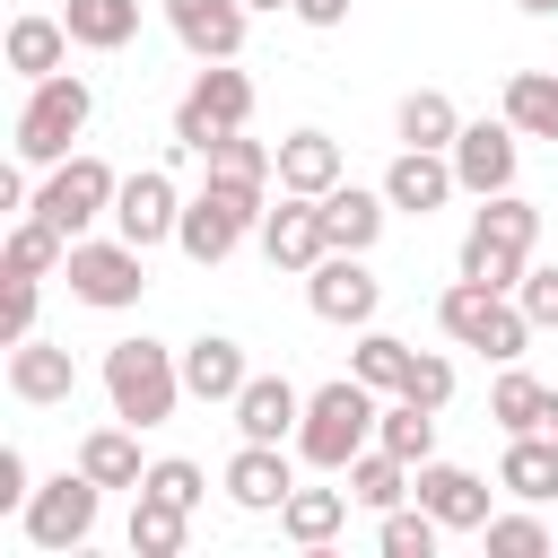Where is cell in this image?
<instances>
[{
    "instance_id": "obj_1",
    "label": "cell",
    "mask_w": 558,
    "mask_h": 558,
    "mask_svg": "<svg viewBox=\"0 0 558 558\" xmlns=\"http://www.w3.org/2000/svg\"><path fill=\"white\" fill-rule=\"evenodd\" d=\"M532 244H541V201H523V192H488V201L471 209V227H462L453 270L480 279V288H506V296H514V279L532 270Z\"/></svg>"
},
{
    "instance_id": "obj_2",
    "label": "cell",
    "mask_w": 558,
    "mask_h": 558,
    "mask_svg": "<svg viewBox=\"0 0 558 558\" xmlns=\"http://www.w3.org/2000/svg\"><path fill=\"white\" fill-rule=\"evenodd\" d=\"M96 384H105L113 418H131V427H166V418H174V401H183V349H166V340L131 331V340H113V349H105Z\"/></svg>"
},
{
    "instance_id": "obj_3",
    "label": "cell",
    "mask_w": 558,
    "mask_h": 558,
    "mask_svg": "<svg viewBox=\"0 0 558 558\" xmlns=\"http://www.w3.org/2000/svg\"><path fill=\"white\" fill-rule=\"evenodd\" d=\"M375 410H384V392H375V384L331 375L323 392H305V418H296V462H314V471H349V462L375 445Z\"/></svg>"
},
{
    "instance_id": "obj_4",
    "label": "cell",
    "mask_w": 558,
    "mask_h": 558,
    "mask_svg": "<svg viewBox=\"0 0 558 558\" xmlns=\"http://www.w3.org/2000/svg\"><path fill=\"white\" fill-rule=\"evenodd\" d=\"M96 122V87L78 78V70H52V78H35L26 87V105H17V131H9V148H17V166H61V157H78L70 140Z\"/></svg>"
},
{
    "instance_id": "obj_5",
    "label": "cell",
    "mask_w": 558,
    "mask_h": 558,
    "mask_svg": "<svg viewBox=\"0 0 558 558\" xmlns=\"http://www.w3.org/2000/svg\"><path fill=\"white\" fill-rule=\"evenodd\" d=\"M262 209H270V183H201L192 201H183V227H174V244H183V262H201V270H218L244 235H262Z\"/></svg>"
},
{
    "instance_id": "obj_6",
    "label": "cell",
    "mask_w": 558,
    "mask_h": 558,
    "mask_svg": "<svg viewBox=\"0 0 558 558\" xmlns=\"http://www.w3.org/2000/svg\"><path fill=\"white\" fill-rule=\"evenodd\" d=\"M61 279H70V296H78V305L122 314V305H140V296H148V253H140L131 235H78V244H70V262H61Z\"/></svg>"
},
{
    "instance_id": "obj_7",
    "label": "cell",
    "mask_w": 558,
    "mask_h": 558,
    "mask_svg": "<svg viewBox=\"0 0 558 558\" xmlns=\"http://www.w3.org/2000/svg\"><path fill=\"white\" fill-rule=\"evenodd\" d=\"M96 514H105V488H96L87 471L35 480V497L17 506V523H26V541H35L44 558H61V549H87V541H96Z\"/></svg>"
},
{
    "instance_id": "obj_8",
    "label": "cell",
    "mask_w": 558,
    "mask_h": 558,
    "mask_svg": "<svg viewBox=\"0 0 558 558\" xmlns=\"http://www.w3.org/2000/svg\"><path fill=\"white\" fill-rule=\"evenodd\" d=\"M113 192H122V174L105 166V157H61V166H44V183H35V218H52L70 244L96 227V218H113Z\"/></svg>"
},
{
    "instance_id": "obj_9",
    "label": "cell",
    "mask_w": 558,
    "mask_h": 558,
    "mask_svg": "<svg viewBox=\"0 0 558 558\" xmlns=\"http://www.w3.org/2000/svg\"><path fill=\"white\" fill-rule=\"evenodd\" d=\"M253 122V78L235 70V61H201V78L183 87V105H174V140L183 148H209V140H227V131H244Z\"/></svg>"
},
{
    "instance_id": "obj_10",
    "label": "cell",
    "mask_w": 558,
    "mask_h": 558,
    "mask_svg": "<svg viewBox=\"0 0 558 558\" xmlns=\"http://www.w3.org/2000/svg\"><path fill=\"white\" fill-rule=\"evenodd\" d=\"M174 227H183L174 174H166V166H131L122 192H113V235H131L140 253H157V244H174Z\"/></svg>"
},
{
    "instance_id": "obj_11",
    "label": "cell",
    "mask_w": 558,
    "mask_h": 558,
    "mask_svg": "<svg viewBox=\"0 0 558 558\" xmlns=\"http://www.w3.org/2000/svg\"><path fill=\"white\" fill-rule=\"evenodd\" d=\"M305 305H314L323 323H340V331H366L375 305H384V279L366 270V253H323V262L305 270Z\"/></svg>"
},
{
    "instance_id": "obj_12",
    "label": "cell",
    "mask_w": 558,
    "mask_h": 558,
    "mask_svg": "<svg viewBox=\"0 0 558 558\" xmlns=\"http://www.w3.org/2000/svg\"><path fill=\"white\" fill-rule=\"evenodd\" d=\"M453 157V183L471 192V201H488V192H514V166H523V131L497 113V122H462V140L445 148Z\"/></svg>"
},
{
    "instance_id": "obj_13",
    "label": "cell",
    "mask_w": 558,
    "mask_h": 558,
    "mask_svg": "<svg viewBox=\"0 0 558 558\" xmlns=\"http://www.w3.org/2000/svg\"><path fill=\"white\" fill-rule=\"evenodd\" d=\"M218 488H227V506H244V514H279L288 488H296V462H288V445H253V436H244V445L227 453Z\"/></svg>"
},
{
    "instance_id": "obj_14",
    "label": "cell",
    "mask_w": 558,
    "mask_h": 558,
    "mask_svg": "<svg viewBox=\"0 0 558 558\" xmlns=\"http://www.w3.org/2000/svg\"><path fill=\"white\" fill-rule=\"evenodd\" d=\"M262 253H270V270H314L323 253H331V235H323V201H305V192H279V209H262Z\"/></svg>"
},
{
    "instance_id": "obj_15",
    "label": "cell",
    "mask_w": 558,
    "mask_h": 558,
    "mask_svg": "<svg viewBox=\"0 0 558 558\" xmlns=\"http://www.w3.org/2000/svg\"><path fill=\"white\" fill-rule=\"evenodd\" d=\"M166 26H174V44H183L192 61H235L253 9H244V0H166Z\"/></svg>"
},
{
    "instance_id": "obj_16",
    "label": "cell",
    "mask_w": 558,
    "mask_h": 558,
    "mask_svg": "<svg viewBox=\"0 0 558 558\" xmlns=\"http://www.w3.org/2000/svg\"><path fill=\"white\" fill-rule=\"evenodd\" d=\"M410 497H418L445 532H480V523L497 514V506H488V480H480V471H462V462H418Z\"/></svg>"
},
{
    "instance_id": "obj_17",
    "label": "cell",
    "mask_w": 558,
    "mask_h": 558,
    "mask_svg": "<svg viewBox=\"0 0 558 558\" xmlns=\"http://www.w3.org/2000/svg\"><path fill=\"white\" fill-rule=\"evenodd\" d=\"M9 392H17L26 410H61V401L78 392V357H70L61 340H44V331H35V340H17V349H9Z\"/></svg>"
},
{
    "instance_id": "obj_18",
    "label": "cell",
    "mask_w": 558,
    "mask_h": 558,
    "mask_svg": "<svg viewBox=\"0 0 558 558\" xmlns=\"http://www.w3.org/2000/svg\"><path fill=\"white\" fill-rule=\"evenodd\" d=\"M227 418H235V436H253V445H296L305 392H296L288 375H253V384L227 401Z\"/></svg>"
},
{
    "instance_id": "obj_19",
    "label": "cell",
    "mask_w": 558,
    "mask_h": 558,
    "mask_svg": "<svg viewBox=\"0 0 558 558\" xmlns=\"http://www.w3.org/2000/svg\"><path fill=\"white\" fill-rule=\"evenodd\" d=\"M462 183H453V157L445 148H401L392 166H384V201L392 209H410V218H427V209H445Z\"/></svg>"
},
{
    "instance_id": "obj_20",
    "label": "cell",
    "mask_w": 558,
    "mask_h": 558,
    "mask_svg": "<svg viewBox=\"0 0 558 558\" xmlns=\"http://www.w3.org/2000/svg\"><path fill=\"white\" fill-rule=\"evenodd\" d=\"M384 218H392V201H384V183L366 192V183H331L323 192V235H331V253H375V235H384Z\"/></svg>"
},
{
    "instance_id": "obj_21",
    "label": "cell",
    "mask_w": 558,
    "mask_h": 558,
    "mask_svg": "<svg viewBox=\"0 0 558 558\" xmlns=\"http://www.w3.org/2000/svg\"><path fill=\"white\" fill-rule=\"evenodd\" d=\"M244 384H253V366H244V340H227V331H201V340L183 349V392H192V401H218V410H227Z\"/></svg>"
},
{
    "instance_id": "obj_22",
    "label": "cell",
    "mask_w": 558,
    "mask_h": 558,
    "mask_svg": "<svg viewBox=\"0 0 558 558\" xmlns=\"http://www.w3.org/2000/svg\"><path fill=\"white\" fill-rule=\"evenodd\" d=\"M70 44H78V35H70V17H44V9H26V17H9V44H0V52H9V70L35 87V78L70 70Z\"/></svg>"
},
{
    "instance_id": "obj_23",
    "label": "cell",
    "mask_w": 558,
    "mask_h": 558,
    "mask_svg": "<svg viewBox=\"0 0 558 558\" xmlns=\"http://www.w3.org/2000/svg\"><path fill=\"white\" fill-rule=\"evenodd\" d=\"M497 488L506 497H523V506H549L558 497V436H506V453H497Z\"/></svg>"
},
{
    "instance_id": "obj_24",
    "label": "cell",
    "mask_w": 558,
    "mask_h": 558,
    "mask_svg": "<svg viewBox=\"0 0 558 558\" xmlns=\"http://www.w3.org/2000/svg\"><path fill=\"white\" fill-rule=\"evenodd\" d=\"M78 471H87L96 488H140V480H148V462H140V427H131V418L87 427V436H78Z\"/></svg>"
},
{
    "instance_id": "obj_25",
    "label": "cell",
    "mask_w": 558,
    "mask_h": 558,
    "mask_svg": "<svg viewBox=\"0 0 558 558\" xmlns=\"http://www.w3.org/2000/svg\"><path fill=\"white\" fill-rule=\"evenodd\" d=\"M331 183H340V140H331V131H288V140H279V192L323 201Z\"/></svg>"
},
{
    "instance_id": "obj_26",
    "label": "cell",
    "mask_w": 558,
    "mask_h": 558,
    "mask_svg": "<svg viewBox=\"0 0 558 558\" xmlns=\"http://www.w3.org/2000/svg\"><path fill=\"white\" fill-rule=\"evenodd\" d=\"M61 262H70V235H61L52 218L17 209V227H9V244H0V279H52Z\"/></svg>"
},
{
    "instance_id": "obj_27",
    "label": "cell",
    "mask_w": 558,
    "mask_h": 558,
    "mask_svg": "<svg viewBox=\"0 0 558 558\" xmlns=\"http://www.w3.org/2000/svg\"><path fill=\"white\" fill-rule=\"evenodd\" d=\"M340 480H349V497H357L366 514H392V506H410V480H418V462H401L392 445H366V453H357Z\"/></svg>"
},
{
    "instance_id": "obj_28",
    "label": "cell",
    "mask_w": 558,
    "mask_h": 558,
    "mask_svg": "<svg viewBox=\"0 0 558 558\" xmlns=\"http://www.w3.org/2000/svg\"><path fill=\"white\" fill-rule=\"evenodd\" d=\"M349 488H288V506H279V532L296 541V549H331L340 541V523H349Z\"/></svg>"
},
{
    "instance_id": "obj_29",
    "label": "cell",
    "mask_w": 558,
    "mask_h": 558,
    "mask_svg": "<svg viewBox=\"0 0 558 558\" xmlns=\"http://www.w3.org/2000/svg\"><path fill=\"white\" fill-rule=\"evenodd\" d=\"M131 558H174L183 541H192V506H174V497H157V488H131Z\"/></svg>"
},
{
    "instance_id": "obj_30",
    "label": "cell",
    "mask_w": 558,
    "mask_h": 558,
    "mask_svg": "<svg viewBox=\"0 0 558 558\" xmlns=\"http://www.w3.org/2000/svg\"><path fill=\"white\" fill-rule=\"evenodd\" d=\"M392 131H401V148H453L462 140V105L445 87H410L392 105Z\"/></svg>"
},
{
    "instance_id": "obj_31",
    "label": "cell",
    "mask_w": 558,
    "mask_h": 558,
    "mask_svg": "<svg viewBox=\"0 0 558 558\" xmlns=\"http://www.w3.org/2000/svg\"><path fill=\"white\" fill-rule=\"evenodd\" d=\"M61 17L78 35V52H122L140 35V0H61Z\"/></svg>"
},
{
    "instance_id": "obj_32",
    "label": "cell",
    "mask_w": 558,
    "mask_h": 558,
    "mask_svg": "<svg viewBox=\"0 0 558 558\" xmlns=\"http://www.w3.org/2000/svg\"><path fill=\"white\" fill-rule=\"evenodd\" d=\"M506 122L523 140H558V70H506Z\"/></svg>"
},
{
    "instance_id": "obj_33",
    "label": "cell",
    "mask_w": 558,
    "mask_h": 558,
    "mask_svg": "<svg viewBox=\"0 0 558 558\" xmlns=\"http://www.w3.org/2000/svg\"><path fill=\"white\" fill-rule=\"evenodd\" d=\"M375 445H392L401 462H436V410H418L410 392H384V410H375Z\"/></svg>"
},
{
    "instance_id": "obj_34",
    "label": "cell",
    "mask_w": 558,
    "mask_h": 558,
    "mask_svg": "<svg viewBox=\"0 0 558 558\" xmlns=\"http://www.w3.org/2000/svg\"><path fill=\"white\" fill-rule=\"evenodd\" d=\"M541 401H549V384L541 375H523V357L488 384V418H497V436H532L541 427Z\"/></svg>"
},
{
    "instance_id": "obj_35",
    "label": "cell",
    "mask_w": 558,
    "mask_h": 558,
    "mask_svg": "<svg viewBox=\"0 0 558 558\" xmlns=\"http://www.w3.org/2000/svg\"><path fill=\"white\" fill-rule=\"evenodd\" d=\"M201 166H209L218 183H279V148H262V140H244V131L209 140V148H201Z\"/></svg>"
},
{
    "instance_id": "obj_36",
    "label": "cell",
    "mask_w": 558,
    "mask_h": 558,
    "mask_svg": "<svg viewBox=\"0 0 558 558\" xmlns=\"http://www.w3.org/2000/svg\"><path fill=\"white\" fill-rule=\"evenodd\" d=\"M410 357H418L410 340H392V331H375V323H366V331H357L349 375H357V384H375V392H401V384H410Z\"/></svg>"
},
{
    "instance_id": "obj_37",
    "label": "cell",
    "mask_w": 558,
    "mask_h": 558,
    "mask_svg": "<svg viewBox=\"0 0 558 558\" xmlns=\"http://www.w3.org/2000/svg\"><path fill=\"white\" fill-rule=\"evenodd\" d=\"M436 541H445V523H436L427 506H392V514H375V549H384V558H436Z\"/></svg>"
},
{
    "instance_id": "obj_38",
    "label": "cell",
    "mask_w": 558,
    "mask_h": 558,
    "mask_svg": "<svg viewBox=\"0 0 558 558\" xmlns=\"http://www.w3.org/2000/svg\"><path fill=\"white\" fill-rule=\"evenodd\" d=\"M480 541H488V558H549V549H558L541 514H488Z\"/></svg>"
},
{
    "instance_id": "obj_39",
    "label": "cell",
    "mask_w": 558,
    "mask_h": 558,
    "mask_svg": "<svg viewBox=\"0 0 558 558\" xmlns=\"http://www.w3.org/2000/svg\"><path fill=\"white\" fill-rule=\"evenodd\" d=\"M140 488H157V497H174V506H201V497H209V471H201L192 453H166V462H148Z\"/></svg>"
},
{
    "instance_id": "obj_40",
    "label": "cell",
    "mask_w": 558,
    "mask_h": 558,
    "mask_svg": "<svg viewBox=\"0 0 558 558\" xmlns=\"http://www.w3.org/2000/svg\"><path fill=\"white\" fill-rule=\"evenodd\" d=\"M35 314H44V279H9L0 288V340H35Z\"/></svg>"
},
{
    "instance_id": "obj_41",
    "label": "cell",
    "mask_w": 558,
    "mask_h": 558,
    "mask_svg": "<svg viewBox=\"0 0 558 558\" xmlns=\"http://www.w3.org/2000/svg\"><path fill=\"white\" fill-rule=\"evenodd\" d=\"M401 392H410L418 410H445V401H453V357L418 349V357H410V384H401Z\"/></svg>"
},
{
    "instance_id": "obj_42",
    "label": "cell",
    "mask_w": 558,
    "mask_h": 558,
    "mask_svg": "<svg viewBox=\"0 0 558 558\" xmlns=\"http://www.w3.org/2000/svg\"><path fill=\"white\" fill-rule=\"evenodd\" d=\"M514 305H523L541 331H558V270H549V262H532V270L514 279Z\"/></svg>"
},
{
    "instance_id": "obj_43",
    "label": "cell",
    "mask_w": 558,
    "mask_h": 558,
    "mask_svg": "<svg viewBox=\"0 0 558 558\" xmlns=\"http://www.w3.org/2000/svg\"><path fill=\"white\" fill-rule=\"evenodd\" d=\"M35 497V471H26V453L17 445H0V514H17Z\"/></svg>"
},
{
    "instance_id": "obj_44",
    "label": "cell",
    "mask_w": 558,
    "mask_h": 558,
    "mask_svg": "<svg viewBox=\"0 0 558 558\" xmlns=\"http://www.w3.org/2000/svg\"><path fill=\"white\" fill-rule=\"evenodd\" d=\"M296 17H305L314 35H331V26H349V0H296Z\"/></svg>"
},
{
    "instance_id": "obj_45",
    "label": "cell",
    "mask_w": 558,
    "mask_h": 558,
    "mask_svg": "<svg viewBox=\"0 0 558 558\" xmlns=\"http://www.w3.org/2000/svg\"><path fill=\"white\" fill-rule=\"evenodd\" d=\"M541 436H558V384H549V401H541Z\"/></svg>"
},
{
    "instance_id": "obj_46",
    "label": "cell",
    "mask_w": 558,
    "mask_h": 558,
    "mask_svg": "<svg viewBox=\"0 0 558 558\" xmlns=\"http://www.w3.org/2000/svg\"><path fill=\"white\" fill-rule=\"evenodd\" d=\"M514 9H523V17H558V0H514Z\"/></svg>"
},
{
    "instance_id": "obj_47",
    "label": "cell",
    "mask_w": 558,
    "mask_h": 558,
    "mask_svg": "<svg viewBox=\"0 0 558 558\" xmlns=\"http://www.w3.org/2000/svg\"><path fill=\"white\" fill-rule=\"evenodd\" d=\"M244 9H253V17H270V9H296V0H244Z\"/></svg>"
}]
</instances>
